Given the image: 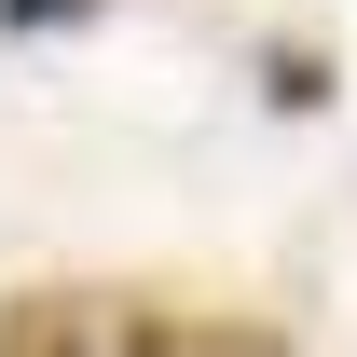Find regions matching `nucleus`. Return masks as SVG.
I'll return each mask as SVG.
<instances>
[{
	"label": "nucleus",
	"mask_w": 357,
	"mask_h": 357,
	"mask_svg": "<svg viewBox=\"0 0 357 357\" xmlns=\"http://www.w3.org/2000/svg\"><path fill=\"white\" fill-rule=\"evenodd\" d=\"M83 14H110V0H0V28H28V42L42 28H83Z\"/></svg>",
	"instance_id": "f257e3e1"
}]
</instances>
